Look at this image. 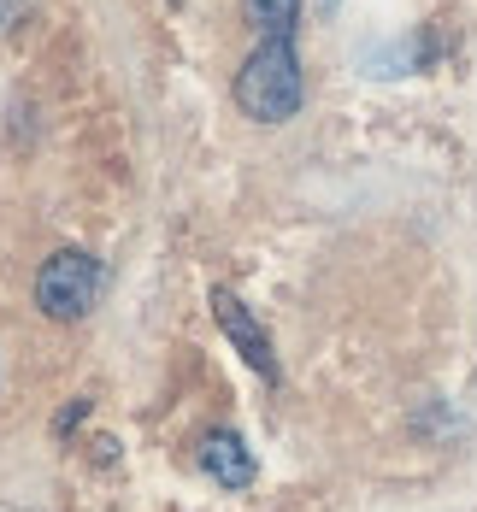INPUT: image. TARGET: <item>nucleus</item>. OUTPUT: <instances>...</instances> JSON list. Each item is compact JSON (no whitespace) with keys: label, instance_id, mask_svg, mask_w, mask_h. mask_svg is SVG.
<instances>
[{"label":"nucleus","instance_id":"3","mask_svg":"<svg viewBox=\"0 0 477 512\" xmlns=\"http://www.w3.org/2000/svg\"><path fill=\"white\" fill-rule=\"evenodd\" d=\"M212 312H218L224 336H230V342L242 348V359H248V365H254L260 377H277V359H271V342H265V330H254V324H248V312H242V301L218 289V295H212Z\"/></svg>","mask_w":477,"mask_h":512},{"label":"nucleus","instance_id":"6","mask_svg":"<svg viewBox=\"0 0 477 512\" xmlns=\"http://www.w3.org/2000/svg\"><path fill=\"white\" fill-rule=\"evenodd\" d=\"M24 12H30V0H0V36H6V30H18V24H24Z\"/></svg>","mask_w":477,"mask_h":512},{"label":"nucleus","instance_id":"5","mask_svg":"<svg viewBox=\"0 0 477 512\" xmlns=\"http://www.w3.org/2000/svg\"><path fill=\"white\" fill-rule=\"evenodd\" d=\"M242 12H248V24H254L260 36H289L301 0H242Z\"/></svg>","mask_w":477,"mask_h":512},{"label":"nucleus","instance_id":"1","mask_svg":"<svg viewBox=\"0 0 477 512\" xmlns=\"http://www.w3.org/2000/svg\"><path fill=\"white\" fill-rule=\"evenodd\" d=\"M301 95H307V77H301V59H295L289 36H265L260 48L242 59V71H236V106L248 118H260V124L295 118Z\"/></svg>","mask_w":477,"mask_h":512},{"label":"nucleus","instance_id":"2","mask_svg":"<svg viewBox=\"0 0 477 512\" xmlns=\"http://www.w3.org/2000/svg\"><path fill=\"white\" fill-rule=\"evenodd\" d=\"M95 295H101V265L89 254H77V248L53 254L42 265V277H36V307L48 312V318H59V324L83 318V312L95 307Z\"/></svg>","mask_w":477,"mask_h":512},{"label":"nucleus","instance_id":"4","mask_svg":"<svg viewBox=\"0 0 477 512\" xmlns=\"http://www.w3.org/2000/svg\"><path fill=\"white\" fill-rule=\"evenodd\" d=\"M201 465H207L212 483H224V489H248L254 483V460H248L236 430H212L207 448H201Z\"/></svg>","mask_w":477,"mask_h":512}]
</instances>
